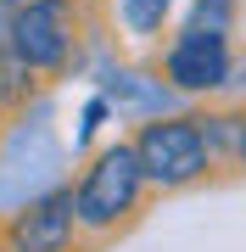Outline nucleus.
<instances>
[{
    "label": "nucleus",
    "instance_id": "obj_8",
    "mask_svg": "<svg viewBox=\"0 0 246 252\" xmlns=\"http://www.w3.org/2000/svg\"><path fill=\"white\" fill-rule=\"evenodd\" d=\"M235 168H241V180H246V135H241V157H235Z\"/></svg>",
    "mask_w": 246,
    "mask_h": 252
},
{
    "label": "nucleus",
    "instance_id": "obj_6",
    "mask_svg": "<svg viewBox=\"0 0 246 252\" xmlns=\"http://www.w3.org/2000/svg\"><path fill=\"white\" fill-rule=\"evenodd\" d=\"M168 11H173V0H123V23L135 34H157Z\"/></svg>",
    "mask_w": 246,
    "mask_h": 252
},
{
    "label": "nucleus",
    "instance_id": "obj_9",
    "mask_svg": "<svg viewBox=\"0 0 246 252\" xmlns=\"http://www.w3.org/2000/svg\"><path fill=\"white\" fill-rule=\"evenodd\" d=\"M0 107H6V84H0Z\"/></svg>",
    "mask_w": 246,
    "mask_h": 252
},
{
    "label": "nucleus",
    "instance_id": "obj_4",
    "mask_svg": "<svg viewBox=\"0 0 246 252\" xmlns=\"http://www.w3.org/2000/svg\"><path fill=\"white\" fill-rule=\"evenodd\" d=\"M79 235V207L73 190H45V196L23 202L0 224V252H67Z\"/></svg>",
    "mask_w": 246,
    "mask_h": 252
},
{
    "label": "nucleus",
    "instance_id": "obj_7",
    "mask_svg": "<svg viewBox=\"0 0 246 252\" xmlns=\"http://www.w3.org/2000/svg\"><path fill=\"white\" fill-rule=\"evenodd\" d=\"M185 28H201V34H229V0H196L191 23Z\"/></svg>",
    "mask_w": 246,
    "mask_h": 252
},
{
    "label": "nucleus",
    "instance_id": "obj_2",
    "mask_svg": "<svg viewBox=\"0 0 246 252\" xmlns=\"http://www.w3.org/2000/svg\"><path fill=\"white\" fill-rule=\"evenodd\" d=\"M73 51V0H11L0 6V56L28 73H56Z\"/></svg>",
    "mask_w": 246,
    "mask_h": 252
},
{
    "label": "nucleus",
    "instance_id": "obj_3",
    "mask_svg": "<svg viewBox=\"0 0 246 252\" xmlns=\"http://www.w3.org/2000/svg\"><path fill=\"white\" fill-rule=\"evenodd\" d=\"M135 152H140V168H146V185H163V190H185V185L207 180V168H213L201 118L157 112L135 135Z\"/></svg>",
    "mask_w": 246,
    "mask_h": 252
},
{
    "label": "nucleus",
    "instance_id": "obj_1",
    "mask_svg": "<svg viewBox=\"0 0 246 252\" xmlns=\"http://www.w3.org/2000/svg\"><path fill=\"white\" fill-rule=\"evenodd\" d=\"M140 190H146V168H140L135 140L101 146L90 157V168L79 174L73 185V207H79V230L90 235H112L129 213L140 207Z\"/></svg>",
    "mask_w": 246,
    "mask_h": 252
},
{
    "label": "nucleus",
    "instance_id": "obj_5",
    "mask_svg": "<svg viewBox=\"0 0 246 252\" xmlns=\"http://www.w3.org/2000/svg\"><path fill=\"white\" fill-rule=\"evenodd\" d=\"M163 79L185 95L219 90L229 79V34H201V28H179L163 56Z\"/></svg>",
    "mask_w": 246,
    "mask_h": 252
}]
</instances>
